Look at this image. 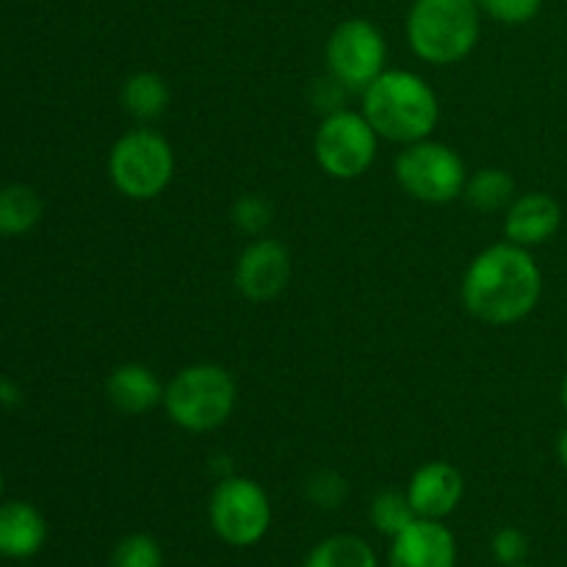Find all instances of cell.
<instances>
[{
    "label": "cell",
    "instance_id": "cell-23",
    "mask_svg": "<svg viewBox=\"0 0 567 567\" xmlns=\"http://www.w3.org/2000/svg\"><path fill=\"white\" fill-rule=\"evenodd\" d=\"M308 496L310 502L319 504V507L336 509L341 507L343 498L349 496V485L338 471H330V468L316 471V474L308 480Z\"/></svg>",
    "mask_w": 567,
    "mask_h": 567
},
{
    "label": "cell",
    "instance_id": "cell-14",
    "mask_svg": "<svg viewBox=\"0 0 567 567\" xmlns=\"http://www.w3.org/2000/svg\"><path fill=\"white\" fill-rule=\"evenodd\" d=\"M105 396L122 415H147L164 404V382L150 365L122 363L105 380Z\"/></svg>",
    "mask_w": 567,
    "mask_h": 567
},
{
    "label": "cell",
    "instance_id": "cell-21",
    "mask_svg": "<svg viewBox=\"0 0 567 567\" xmlns=\"http://www.w3.org/2000/svg\"><path fill=\"white\" fill-rule=\"evenodd\" d=\"M230 221L238 233L249 238L266 236V230L275 221V208H271L269 199L264 194H244L233 203L230 208Z\"/></svg>",
    "mask_w": 567,
    "mask_h": 567
},
{
    "label": "cell",
    "instance_id": "cell-3",
    "mask_svg": "<svg viewBox=\"0 0 567 567\" xmlns=\"http://www.w3.org/2000/svg\"><path fill=\"white\" fill-rule=\"evenodd\" d=\"M404 33L421 61L454 66L480 44L482 6L476 0H413Z\"/></svg>",
    "mask_w": 567,
    "mask_h": 567
},
{
    "label": "cell",
    "instance_id": "cell-22",
    "mask_svg": "<svg viewBox=\"0 0 567 567\" xmlns=\"http://www.w3.org/2000/svg\"><path fill=\"white\" fill-rule=\"evenodd\" d=\"M111 567H164V551L150 535H127L116 543Z\"/></svg>",
    "mask_w": 567,
    "mask_h": 567
},
{
    "label": "cell",
    "instance_id": "cell-6",
    "mask_svg": "<svg viewBox=\"0 0 567 567\" xmlns=\"http://www.w3.org/2000/svg\"><path fill=\"white\" fill-rule=\"evenodd\" d=\"M393 175L408 197L426 205H449L463 197L468 169L463 155L443 142H415L402 147L393 164Z\"/></svg>",
    "mask_w": 567,
    "mask_h": 567
},
{
    "label": "cell",
    "instance_id": "cell-25",
    "mask_svg": "<svg viewBox=\"0 0 567 567\" xmlns=\"http://www.w3.org/2000/svg\"><path fill=\"white\" fill-rule=\"evenodd\" d=\"M526 554H529V540H526L524 532L515 529V526H504V529L496 532V537H493V557L504 567L524 565Z\"/></svg>",
    "mask_w": 567,
    "mask_h": 567
},
{
    "label": "cell",
    "instance_id": "cell-30",
    "mask_svg": "<svg viewBox=\"0 0 567 567\" xmlns=\"http://www.w3.org/2000/svg\"><path fill=\"white\" fill-rule=\"evenodd\" d=\"M515 567H526V565H515Z\"/></svg>",
    "mask_w": 567,
    "mask_h": 567
},
{
    "label": "cell",
    "instance_id": "cell-4",
    "mask_svg": "<svg viewBox=\"0 0 567 567\" xmlns=\"http://www.w3.org/2000/svg\"><path fill=\"white\" fill-rule=\"evenodd\" d=\"M238 404V385L219 363H194L177 371L164 385L169 421L183 432H214L230 421Z\"/></svg>",
    "mask_w": 567,
    "mask_h": 567
},
{
    "label": "cell",
    "instance_id": "cell-28",
    "mask_svg": "<svg viewBox=\"0 0 567 567\" xmlns=\"http://www.w3.org/2000/svg\"><path fill=\"white\" fill-rule=\"evenodd\" d=\"M559 396H563V408H565V413H567V377H565V382H563V393H559Z\"/></svg>",
    "mask_w": 567,
    "mask_h": 567
},
{
    "label": "cell",
    "instance_id": "cell-9",
    "mask_svg": "<svg viewBox=\"0 0 567 567\" xmlns=\"http://www.w3.org/2000/svg\"><path fill=\"white\" fill-rule=\"evenodd\" d=\"M327 70L349 92L363 94L385 72L388 42L365 17H349L332 28L324 48Z\"/></svg>",
    "mask_w": 567,
    "mask_h": 567
},
{
    "label": "cell",
    "instance_id": "cell-1",
    "mask_svg": "<svg viewBox=\"0 0 567 567\" xmlns=\"http://www.w3.org/2000/svg\"><path fill=\"white\" fill-rule=\"evenodd\" d=\"M460 293L471 316L491 327H513L540 302L543 271L532 249L504 238L471 260Z\"/></svg>",
    "mask_w": 567,
    "mask_h": 567
},
{
    "label": "cell",
    "instance_id": "cell-13",
    "mask_svg": "<svg viewBox=\"0 0 567 567\" xmlns=\"http://www.w3.org/2000/svg\"><path fill=\"white\" fill-rule=\"evenodd\" d=\"M465 496L463 471L443 460L421 465L408 485V498L419 518L443 520L460 507Z\"/></svg>",
    "mask_w": 567,
    "mask_h": 567
},
{
    "label": "cell",
    "instance_id": "cell-29",
    "mask_svg": "<svg viewBox=\"0 0 567 567\" xmlns=\"http://www.w3.org/2000/svg\"><path fill=\"white\" fill-rule=\"evenodd\" d=\"M0 496H3V471H0Z\"/></svg>",
    "mask_w": 567,
    "mask_h": 567
},
{
    "label": "cell",
    "instance_id": "cell-15",
    "mask_svg": "<svg viewBox=\"0 0 567 567\" xmlns=\"http://www.w3.org/2000/svg\"><path fill=\"white\" fill-rule=\"evenodd\" d=\"M44 540H48V524L33 504H0V557L28 559L42 551Z\"/></svg>",
    "mask_w": 567,
    "mask_h": 567
},
{
    "label": "cell",
    "instance_id": "cell-7",
    "mask_svg": "<svg viewBox=\"0 0 567 567\" xmlns=\"http://www.w3.org/2000/svg\"><path fill=\"white\" fill-rule=\"evenodd\" d=\"M380 136L363 111L338 109L324 114L313 136V155L321 172L336 181H358L374 166Z\"/></svg>",
    "mask_w": 567,
    "mask_h": 567
},
{
    "label": "cell",
    "instance_id": "cell-17",
    "mask_svg": "<svg viewBox=\"0 0 567 567\" xmlns=\"http://www.w3.org/2000/svg\"><path fill=\"white\" fill-rule=\"evenodd\" d=\"M463 199L480 214H498L507 210L515 199V181L507 169L487 166V169L468 175L463 188Z\"/></svg>",
    "mask_w": 567,
    "mask_h": 567
},
{
    "label": "cell",
    "instance_id": "cell-20",
    "mask_svg": "<svg viewBox=\"0 0 567 567\" xmlns=\"http://www.w3.org/2000/svg\"><path fill=\"white\" fill-rule=\"evenodd\" d=\"M369 518L377 532H382L385 537H396L399 532L408 529L419 515H415L413 504H410L408 491H380L371 498Z\"/></svg>",
    "mask_w": 567,
    "mask_h": 567
},
{
    "label": "cell",
    "instance_id": "cell-11",
    "mask_svg": "<svg viewBox=\"0 0 567 567\" xmlns=\"http://www.w3.org/2000/svg\"><path fill=\"white\" fill-rule=\"evenodd\" d=\"M391 567H454L457 565V540L443 520L415 518L396 537H391L388 551Z\"/></svg>",
    "mask_w": 567,
    "mask_h": 567
},
{
    "label": "cell",
    "instance_id": "cell-8",
    "mask_svg": "<svg viewBox=\"0 0 567 567\" xmlns=\"http://www.w3.org/2000/svg\"><path fill=\"white\" fill-rule=\"evenodd\" d=\"M210 529L233 548H249L266 537L271 526V502L249 476H225L210 493Z\"/></svg>",
    "mask_w": 567,
    "mask_h": 567
},
{
    "label": "cell",
    "instance_id": "cell-26",
    "mask_svg": "<svg viewBox=\"0 0 567 567\" xmlns=\"http://www.w3.org/2000/svg\"><path fill=\"white\" fill-rule=\"evenodd\" d=\"M20 388L11 380H6V377H0V404L3 408H14V404H20Z\"/></svg>",
    "mask_w": 567,
    "mask_h": 567
},
{
    "label": "cell",
    "instance_id": "cell-24",
    "mask_svg": "<svg viewBox=\"0 0 567 567\" xmlns=\"http://www.w3.org/2000/svg\"><path fill=\"white\" fill-rule=\"evenodd\" d=\"M487 17L504 25H526L543 9V0H476Z\"/></svg>",
    "mask_w": 567,
    "mask_h": 567
},
{
    "label": "cell",
    "instance_id": "cell-12",
    "mask_svg": "<svg viewBox=\"0 0 567 567\" xmlns=\"http://www.w3.org/2000/svg\"><path fill=\"white\" fill-rule=\"evenodd\" d=\"M563 227V205L546 192L520 194L504 210V238L524 249L543 247Z\"/></svg>",
    "mask_w": 567,
    "mask_h": 567
},
{
    "label": "cell",
    "instance_id": "cell-27",
    "mask_svg": "<svg viewBox=\"0 0 567 567\" xmlns=\"http://www.w3.org/2000/svg\"><path fill=\"white\" fill-rule=\"evenodd\" d=\"M557 457H559V463H563V468L567 471V430L559 432V437H557Z\"/></svg>",
    "mask_w": 567,
    "mask_h": 567
},
{
    "label": "cell",
    "instance_id": "cell-10",
    "mask_svg": "<svg viewBox=\"0 0 567 567\" xmlns=\"http://www.w3.org/2000/svg\"><path fill=\"white\" fill-rule=\"evenodd\" d=\"M238 293L249 302H271L291 280V252L282 241L258 236L241 249L233 271Z\"/></svg>",
    "mask_w": 567,
    "mask_h": 567
},
{
    "label": "cell",
    "instance_id": "cell-2",
    "mask_svg": "<svg viewBox=\"0 0 567 567\" xmlns=\"http://www.w3.org/2000/svg\"><path fill=\"white\" fill-rule=\"evenodd\" d=\"M360 100V111L377 136L402 147L432 138L441 122V100L419 72L385 70Z\"/></svg>",
    "mask_w": 567,
    "mask_h": 567
},
{
    "label": "cell",
    "instance_id": "cell-16",
    "mask_svg": "<svg viewBox=\"0 0 567 567\" xmlns=\"http://www.w3.org/2000/svg\"><path fill=\"white\" fill-rule=\"evenodd\" d=\"M120 103L127 116L142 125L158 122L172 103V89L158 72H133L120 89Z\"/></svg>",
    "mask_w": 567,
    "mask_h": 567
},
{
    "label": "cell",
    "instance_id": "cell-19",
    "mask_svg": "<svg viewBox=\"0 0 567 567\" xmlns=\"http://www.w3.org/2000/svg\"><path fill=\"white\" fill-rule=\"evenodd\" d=\"M305 567H377V554L363 537L332 535L308 554Z\"/></svg>",
    "mask_w": 567,
    "mask_h": 567
},
{
    "label": "cell",
    "instance_id": "cell-5",
    "mask_svg": "<svg viewBox=\"0 0 567 567\" xmlns=\"http://www.w3.org/2000/svg\"><path fill=\"white\" fill-rule=\"evenodd\" d=\"M175 150L153 127L142 125L122 133L109 150V177L122 197L147 203L161 197L175 181Z\"/></svg>",
    "mask_w": 567,
    "mask_h": 567
},
{
    "label": "cell",
    "instance_id": "cell-18",
    "mask_svg": "<svg viewBox=\"0 0 567 567\" xmlns=\"http://www.w3.org/2000/svg\"><path fill=\"white\" fill-rule=\"evenodd\" d=\"M42 197L31 186L11 183L0 188V236H25L42 221Z\"/></svg>",
    "mask_w": 567,
    "mask_h": 567
}]
</instances>
